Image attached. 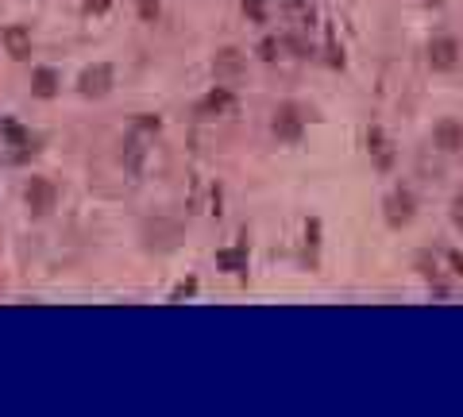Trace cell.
<instances>
[{
    "instance_id": "cell-10",
    "label": "cell",
    "mask_w": 463,
    "mask_h": 417,
    "mask_svg": "<svg viewBox=\"0 0 463 417\" xmlns=\"http://www.w3.org/2000/svg\"><path fill=\"white\" fill-rule=\"evenodd\" d=\"M4 47H8V54H12L16 62L31 59V35H28V28H8L4 31Z\"/></svg>"
},
{
    "instance_id": "cell-22",
    "label": "cell",
    "mask_w": 463,
    "mask_h": 417,
    "mask_svg": "<svg viewBox=\"0 0 463 417\" xmlns=\"http://www.w3.org/2000/svg\"><path fill=\"white\" fill-rule=\"evenodd\" d=\"M425 4H444V0H425Z\"/></svg>"
},
{
    "instance_id": "cell-6",
    "label": "cell",
    "mask_w": 463,
    "mask_h": 417,
    "mask_svg": "<svg viewBox=\"0 0 463 417\" xmlns=\"http://www.w3.org/2000/svg\"><path fill=\"white\" fill-rule=\"evenodd\" d=\"M459 39L456 35H436L428 43V66L433 70H456L459 66Z\"/></svg>"
},
{
    "instance_id": "cell-18",
    "label": "cell",
    "mask_w": 463,
    "mask_h": 417,
    "mask_svg": "<svg viewBox=\"0 0 463 417\" xmlns=\"http://www.w3.org/2000/svg\"><path fill=\"white\" fill-rule=\"evenodd\" d=\"M159 124H162L159 116H143V120H139L136 128H139V132H151V128H155V132H159Z\"/></svg>"
},
{
    "instance_id": "cell-1",
    "label": "cell",
    "mask_w": 463,
    "mask_h": 417,
    "mask_svg": "<svg viewBox=\"0 0 463 417\" xmlns=\"http://www.w3.org/2000/svg\"><path fill=\"white\" fill-rule=\"evenodd\" d=\"M181 236H186V228H181L178 220H167V217L147 220L143 224V248L147 251H174L181 243Z\"/></svg>"
},
{
    "instance_id": "cell-19",
    "label": "cell",
    "mask_w": 463,
    "mask_h": 417,
    "mask_svg": "<svg viewBox=\"0 0 463 417\" xmlns=\"http://www.w3.org/2000/svg\"><path fill=\"white\" fill-rule=\"evenodd\" d=\"M259 51H263V59H275L278 43H275V39H263V47H259Z\"/></svg>"
},
{
    "instance_id": "cell-2",
    "label": "cell",
    "mask_w": 463,
    "mask_h": 417,
    "mask_svg": "<svg viewBox=\"0 0 463 417\" xmlns=\"http://www.w3.org/2000/svg\"><path fill=\"white\" fill-rule=\"evenodd\" d=\"M270 132H275L282 143H297L301 139V132H305V112L297 109L294 101H282L275 109V120H270Z\"/></svg>"
},
{
    "instance_id": "cell-7",
    "label": "cell",
    "mask_w": 463,
    "mask_h": 417,
    "mask_svg": "<svg viewBox=\"0 0 463 417\" xmlns=\"http://www.w3.org/2000/svg\"><path fill=\"white\" fill-rule=\"evenodd\" d=\"M433 143H436V151H444V155H459L463 151V124L459 120H440V124L433 128Z\"/></svg>"
},
{
    "instance_id": "cell-4",
    "label": "cell",
    "mask_w": 463,
    "mask_h": 417,
    "mask_svg": "<svg viewBox=\"0 0 463 417\" xmlns=\"http://www.w3.org/2000/svg\"><path fill=\"white\" fill-rule=\"evenodd\" d=\"M112 85H116V70L109 66V62H97V66L81 70V78H78V93L81 97H104Z\"/></svg>"
},
{
    "instance_id": "cell-20",
    "label": "cell",
    "mask_w": 463,
    "mask_h": 417,
    "mask_svg": "<svg viewBox=\"0 0 463 417\" xmlns=\"http://www.w3.org/2000/svg\"><path fill=\"white\" fill-rule=\"evenodd\" d=\"M109 4H112V0H85V8H89V12H97V16H101Z\"/></svg>"
},
{
    "instance_id": "cell-5",
    "label": "cell",
    "mask_w": 463,
    "mask_h": 417,
    "mask_svg": "<svg viewBox=\"0 0 463 417\" xmlns=\"http://www.w3.org/2000/svg\"><path fill=\"white\" fill-rule=\"evenodd\" d=\"M23 198H28V209L35 212V217H47V212L58 205V190H54L51 178H31Z\"/></svg>"
},
{
    "instance_id": "cell-8",
    "label": "cell",
    "mask_w": 463,
    "mask_h": 417,
    "mask_svg": "<svg viewBox=\"0 0 463 417\" xmlns=\"http://www.w3.org/2000/svg\"><path fill=\"white\" fill-rule=\"evenodd\" d=\"M236 109V97H232V89H212L209 97H205L201 104H197V112H201V116H224V112H232Z\"/></svg>"
},
{
    "instance_id": "cell-12",
    "label": "cell",
    "mask_w": 463,
    "mask_h": 417,
    "mask_svg": "<svg viewBox=\"0 0 463 417\" xmlns=\"http://www.w3.org/2000/svg\"><path fill=\"white\" fill-rule=\"evenodd\" d=\"M367 143H371V155H375L378 170H390V167H394V151H390V143H386L383 128H371V132H367Z\"/></svg>"
},
{
    "instance_id": "cell-15",
    "label": "cell",
    "mask_w": 463,
    "mask_h": 417,
    "mask_svg": "<svg viewBox=\"0 0 463 417\" xmlns=\"http://www.w3.org/2000/svg\"><path fill=\"white\" fill-rule=\"evenodd\" d=\"M159 12H162L159 0H139V20H143V23H155V20H159Z\"/></svg>"
},
{
    "instance_id": "cell-11",
    "label": "cell",
    "mask_w": 463,
    "mask_h": 417,
    "mask_svg": "<svg viewBox=\"0 0 463 417\" xmlns=\"http://www.w3.org/2000/svg\"><path fill=\"white\" fill-rule=\"evenodd\" d=\"M212 70H217V78H239V73H243V54H239L236 47H224V51L217 54V62H212Z\"/></svg>"
},
{
    "instance_id": "cell-3",
    "label": "cell",
    "mask_w": 463,
    "mask_h": 417,
    "mask_svg": "<svg viewBox=\"0 0 463 417\" xmlns=\"http://www.w3.org/2000/svg\"><path fill=\"white\" fill-rule=\"evenodd\" d=\"M383 212H386V224L390 228H405L413 217H417V198H413L409 190H390L386 193V201H383Z\"/></svg>"
},
{
    "instance_id": "cell-13",
    "label": "cell",
    "mask_w": 463,
    "mask_h": 417,
    "mask_svg": "<svg viewBox=\"0 0 463 417\" xmlns=\"http://www.w3.org/2000/svg\"><path fill=\"white\" fill-rule=\"evenodd\" d=\"M120 159H124V167H128L131 174H139V170H143V159H147V147H143V139H139V135H128V139H124V151H120Z\"/></svg>"
},
{
    "instance_id": "cell-21",
    "label": "cell",
    "mask_w": 463,
    "mask_h": 417,
    "mask_svg": "<svg viewBox=\"0 0 463 417\" xmlns=\"http://www.w3.org/2000/svg\"><path fill=\"white\" fill-rule=\"evenodd\" d=\"M452 267H456V274H463V255H452Z\"/></svg>"
},
{
    "instance_id": "cell-17",
    "label": "cell",
    "mask_w": 463,
    "mask_h": 417,
    "mask_svg": "<svg viewBox=\"0 0 463 417\" xmlns=\"http://www.w3.org/2000/svg\"><path fill=\"white\" fill-rule=\"evenodd\" d=\"M243 12L251 16L255 23H263V0H243Z\"/></svg>"
},
{
    "instance_id": "cell-14",
    "label": "cell",
    "mask_w": 463,
    "mask_h": 417,
    "mask_svg": "<svg viewBox=\"0 0 463 417\" xmlns=\"http://www.w3.org/2000/svg\"><path fill=\"white\" fill-rule=\"evenodd\" d=\"M243 248H236V251H220V255H217V263L220 267H228V271H243Z\"/></svg>"
},
{
    "instance_id": "cell-16",
    "label": "cell",
    "mask_w": 463,
    "mask_h": 417,
    "mask_svg": "<svg viewBox=\"0 0 463 417\" xmlns=\"http://www.w3.org/2000/svg\"><path fill=\"white\" fill-rule=\"evenodd\" d=\"M452 224H456L459 232H463V193H456V198H452Z\"/></svg>"
},
{
    "instance_id": "cell-9",
    "label": "cell",
    "mask_w": 463,
    "mask_h": 417,
    "mask_svg": "<svg viewBox=\"0 0 463 417\" xmlns=\"http://www.w3.org/2000/svg\"><path fill=\"white\" fill-rule=\"evenodd\" d=\"M58 70H51V66H35L31 70V93L35 97H54L58 93Z\"/></svg>"
}]
</instances>
